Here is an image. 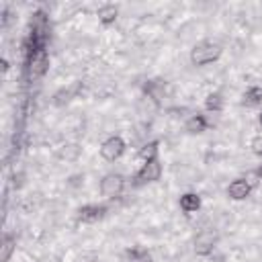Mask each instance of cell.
Returning a JSON list of instances; mask_svg holds the SVG:
<instances>
[{"label":"cell","mask_w":262,"mask_h":262,"mask_svg":"<svg viewBox=\"0 0 262 262\" xmlns=\"http://www.w3.org/2000/svg\"><path fill=\"white\" fill-rule=\"evenodd\" d=\"M47 66H49V57L45 53V49H37L31 57V66H29V72L33 78H41L45 72H47Z\"/></svg>","instance_id":"52a82bcc"},{"label":"cell","mask_w":262,"mask_h":262,"mask_svg":"<svg viewBox=\"0 0 262 262\" xmlns=\"http://www.w3.org/2000/svg\"><path fill=\"white\" fill-rule=\"evenodd\" d=\"M125 149H127L125 139H123L121 135H111V137H106V139L102 141V145H100V156H102V160H106V162H115V160H119V158L125 154Z\"/></svg>","instance_id":"7a4b0ae2"},{"label":"cell","mask_w":262,"mask_h":262,"mask_svg":"<svg viewBox=\"0 0 262 262\" xmlns=\"http://www.w3.org/2000/svg\"><path fill=\"white\" fill-rule=\"evenodd\" d=\"M223 49L217 41H199L192 49H190V63L201 68V66H209L213 61H217L221 57Z\"/></svg>","instance_id":"6da1fadb"},{"label":"cell","mask_w":262,"mask_h":262,"mask_svg":"<svg viewBox=\"0 0 262 262\" xmlns=\"http://www.w3.org/2000/svg\"><path fill=\"white\" fill-rule=\"evenodd\" d=\"M102 213L104 209L100 205H84L78 209V221L82 223H96L102 219Z\"/></svg>","instance_id":"ba28073f"},{"label":"cell","mask_w":262,"mask_h":262,"mask_svg":"<svg viewBox=\"0 0 262 262\" xmlns=\"http://www.w3.org/2000/svg\"><path fill=\"white\" fill-rule=\"evenodd\" d=\"M260 178H262V168H260Z\"/></svg>","instance_id":"e0dca14e"},{"label":"cell","mask_w":262,"mask_h":262,"mask_svg":"<svg viewBox=\"0 0 262 262\" xmlns=\"http://www.w3.org/2000/svg\"><path fill=\"white\" fill-rule=\"evenodd\" d=\"M242 102L246 106H260L262 104V88L260 86H250L244 92V100Z\"/></svg>","instance_id":"7c38bea8"},{"label":"cell","mask_w":262,"mask_h":262,"mask_svg":"<svg viewBox=\"0 0 262 262\" xmlns=\"http://www.w3.org/2000/svg\"><path fill=\"white\" fill-rule=\"evenodd\" d=\"M217 244V233L213 229H203L194 237V254L196 256H209L215 250Z\"/></svg>","instance_id":"5b68a950"},{"label":"cell","mask_w":262,"mask_h":262,"mask_svg":"<svg viewBox=\"0 0 262 262\" xmlns=\"http://www.w3.org/2000/svg\"><path fill=\"white\" fill-rule=\"evenodd\" d=\"M156 156H158V141H149V143H145L143 149H141V158H143V162L149 160V158H156Z\"/></svg>","instance_id":"5bb4252c"},{"label":"cell","mask_w":262,"mask_h":262,"mask_svg":"<svg viewBox=\"0 0 262 262\" xmlns=\"http://www.w3.org/2000/svg\"><path fill=\"white\" fill-rule=\"evenodd\" d=\"M252 192V184L246 180V178H235L229 186H227V196L231 201H244L248 199Z\"/></svg>","instance_id":"8992f818"},{"label":"cell","mask_w":262,"mask_h":262,"mask_svg":"<svg viewBox=\"0 0 262 262\" xmlns=\"http://www.w3.org/2000/svg\"><path fill=\"white\" fill-rule=\"evenodd\" d=\"M123 188H125V180L121 174H106L102 180H100V194L108 201L117 199L123 194Z\"/></svg>","instance_id":"3957f363"},{"label":"cell","mask_w":262,"mask_h":262,"mask_svg":"<svg viewBox=\"0 0 262 262\" xmlns=\"http://www.w3.org/2000/svg\"><path fill=\"white\" fill-rule=\"evenodd\" d=\"M207 127H209V121H207L205 115H192L186 121V131L188 133H203V131H207Z\"/></svg>","instance_id":"8fae6325"},{"label":"cell","mask_w":262,"mask_h":262,"mask_svg":"<svg viewBox=\"0 0 262 262\" xmlns=\"http://www.w3.org/2000/svg\"><path fill=\"white\" fill-rule=\"evenodd\" d=\"M205 108H207V111H213V113L223 111V98H221V94H219V92L207 94V98H205Z\"/></svg>","instance_id":"4fadbf2b"},{"label":"cell","mask_w":262,"mask_h":262,"mask_svg":"<svg viewBox=\"0 0 262 262\" xmlns=\"http://www.w3.org/2000/svg\"><path fill=\"white\" fill-rule=\"evenodd\" d=\"M260 123H262V115H260Z\"/></svg>","instance_id":"ac0fdd59"},{"label":"cell","mask_w":262,"mask_h":262,"mask_svg":"<svg viewBox=\"0 0 262 262\" xmlns=\"http://www.w3.org/2000/svg\"><path fill=\"white\" fill-rule=\"evenodd\" d=\"M2 70H4V72L8 70V61H6V59H2Z\"/></svg>","instance_id":"2e32d148"},{"label":"cell","mask_w":262,"mask_h":262,"mask_svg":"<svg viewBox=\"0 0 262 262\" xmlns=\"http://www.w3.org/2000/svg\"><path fill=\"white\" fill-rule=\"evenodd\" d=\"M250 149H252V154L262 156V133H258V135L252 137V141H250Z\"/></svg>","instance_id":"9a60e30c"},{"label":"cell","mask_w":262,"mask_h":262,"mask_svg":"<svg viewBox=\"0 0 262 262\" xmlns=\"http://www.w3.org/2000/svg\"><path fill=\"white\" fill-rule=\"evenodd\" d=\"M162 172H164L162 162L156 156V158H149V160H145L141 164V168L137 172V180H141V182H158L162 178Z\"/></svg>","instance_id":"277c9868"},{"label":"cell","mask_w":262,"mask_h":262,"mask_svg":"<svg viewBox=\"0 0 262 262\" xmlns=\"http://www.w3.org/2000/svg\"><path fill=\"white\" fill-rule=\"evenodd\" d=\"M96 16H98L100 25L111 27V25H115V20H117V16H119V8H117L115 4H102V6L98 8Z\"/></svg>","instance_id":"9c48e42d"},{"label":"cell","mask_w":262,"mask_h":262,"mask_svg":"<svg viewBox=\"0 0 262 262\" xmlns=\"http://www.w3.org/2000/svg\"><path fill=\"white\" fill-rule=\"evenodd\" d=\"M178 205H180V209H182L184 213H196V211L201 209V196H199L196 192H184V194L180 196Z\"/></svg>","instance_id":"30bf717a"}]
</instances>
